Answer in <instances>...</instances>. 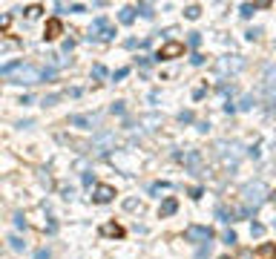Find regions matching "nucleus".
<instances>
[{
	"label": "nucleus",
	"instance_id": "obj_1",
	"mask_svg": "<svg viewBox=\"0 0 276 259\" xmlns=\"http://www.w3.org/2000/svg\"><path fill=\"white\" fill-rule=\"evenodd\" d=\"M0 78H3L6 84H18V86H38V84L55 78V70L38 66V64L14 60V64H9V66H0Z\"/></svg>",
	"mask_w": 276,
	"mask_h": 259
},
{
	"label": "nucleus",
	"instance_id": "obj_2",
	"mask_svg": "<svg viewBox=\"0 0 276 259\" xmlns=\"http://www.w3.org/2000/svg\"><path fill=\"white\" fill-rule=\"evenodd\" d=\"M268 199H270V190H268V184H264L262 178L248 182V184L242 188V202H244V208H248L250 213H256Z\"/></svg>",
	"mask_w": 276,
	"mask_h": 259
},
{
	"label": "nucleus",
	"instance_id": "obj_3",
	"mask_svg": "<svg viewBox=\"0 0 276 259\" xmlns=\"http://www.w3.org/2000/svg\"><path fill=\"white\" fill-rule=\"evenodd\" d=\"M216 156L222 158V164H224V167L236 170V164L244 158V150H242L239 142H218L216 144Z\"/></svg>",
	"mask_w": 276,
	"mask_h": 259
},
{
	"label": "nucleus",
	"instance_id": "obj_4",
	"mask_svg": "<svg viewBox=\"0 0 276 259\" xmlns=\"http://www.w3.org/2000/svg\"><path fill=\"white\" fill-rule=\"evenodd\" d=\"M244 66H248L244 55H224V58H216L213 72H216L218 78H224V75H236V72H242Z\"/></svg>",
	"mask_w": 276,
	"mask_h": 259
},
{
	"label": "nucleus",
	"instance_id": "obj_5",
	"mask_svg": "<svg viewBox=\"0 0 276 259\" xmlns=\"http://www.w3.org/2000/svg\"><path fill=\"white\" fill-rule=\"evenodd\" d=\"M115 38V29L110 26V20L106 18H95L92 20V26H90V35H86V40H112Z\"/></svg>",
	"mask_w": 276,
	"mask_h": 259
},
{
	"label": "nucleus",
	"instance_id": "obj_6",
	"mask_svg": "<svg viewBox=\"0 0 276 259\" xmlns=\"http://www.w3.org/2000/svg\"><path fill=\"white\" fill-rule=\"evenodd\" d=\"M178 162H182L190 173H196V176H204V156L198 153V150H184V153L176 156Z\"/></svg>",
	"mask_w": 276,
	"mask_h": 259
},
{
	"label": "nucleus",
	"instance_id": "obj_7",
	"mask_svg": "<svg viewBox=\"0 0 276 259\" xmlns=\"http://www.w3.org/2000/svg\"><path fill=\"white\" fill-rule=\"evenodd\" d=\"M184 239L193 242V245H207V242H213V230L207 224H190L184 230Z\"/></svg>",
	"mask_w": 276,
	"mask_h": 259
},
{
	"label": "nucleus",
	"instance_id": "obj_8",
	"mask_svg": "<svg viewBox=\"0 0 276 259\" xmlns=\"http://www.w3.org/2000/svg\"><path fill=\"white\" fill-rule=\"evenodd\" d=\"M182 55H184V44H182V40H167V44H161L156 60H172V58H182Z\"/></svg>",
	"mask_w": 276,
	"mask_h": 259
},
{
	"label": "nucleus",
	"instance_id": "obj_9",
	"mask_svg": "<svg viewBox=\"0 0 276 259\" xmlns=\"http://www.w3.org/2000/svg\"><path fill=\"white\" fill-rule=\"evenodd\" d=\"M112 199H115V188H110V184H95L92 188V202L95 204H110Z\"/></svg>",
	"mask_w": 276,
	"mask_h": 259
},
{
	"label": "nucleus",
	"instance_id": "obj_10",
	"mask_svg": "<svg viewBox=\"0 0 276 259\" xmlns=\"http://www.w3.org/2000/svg\"><path fill=\"white\" fill-rule=\"evenodd\" d=\"M69 124H72V127H80V130H92L95 124H98V116H95V112H84V116H72V118H69Z\"/></svg>",
	"mask_w": 276,
	"mask_h": 259
},
{
	"label": "nucleus",
	"instance_id": "obj_11",
	"mask_svg": "<svg viewBox=\"0 0 276 259\" xmlns=\"http://www.w3.org/2000/svg\"><path fill=\"white\" fill-rule=\"evenodd\" d=\"M262 86H264V90H276V60L264 64V70H262Z\"/></svg>",
	"mask_w": 276,
	"mask_h": 259
},
{
	"label": "nucleus",
	"instance_id": "obj_12",
	"mask_svg": "<svg viewBox=\"0 0 276 259\" xmlns=\"http://www.w3.org/2000/svg\"><path fill=\"white\" fill-rule=\"evenodd\" d=\"M253 259H276V242H262L253 248Z\"/></svg>",
	"mask_w": 276,
	"mask_h": 259
},
{
	"label": "nucleus",
	"instance_id": "obj_13",
	"mask_svg": "<svg viewBox=\"0 0 276 259\" xmlns=\"http://www.w3.org/2000/svg\"><path fill=\"white\" fill-rule=\"evenodd\" d=\"M112 142H115L112 132H101V136L95 138V153H110V150H112L110 144H112Z\"/></svg>",
	"mask_w": 276,
	"mask_h": 259
},
{
	"label": "nucleus",
	"instance_id": "obj_14",
	"mask_svg": "<svg viewBox=\"0 0 276 259\" xmlns=\"http://www.w3.org/2000/svg\"><path fill=\"white\" fill-rule=\"evenodd\" d=\"M64 32V24L58 20V18H52V20H46V32H44V38L46 40H55L58 35Z\"/></svg>",
	"mask_w": 276,
	"mask_h": 259
},
{
	"label": "nucleus",
	"instance_id": "obj_15",
	"mask_svg": "<svg viewBox=\"0 0 276 259\" xmlns=\"http://www.w3.org/2000/svg\"><path fill=\"white\" fill-rule=\"evenodd\" d=\"M178 210V202L172 199V196H167V199L161 202V208H158V213H161V219H164V216H172V213Z\"/></svg>",
	"mask_w": 276,
	"mask_h": 259
},
{
	"label": "nucleus",
	"instance_id": "obj_16",
	"mask_svg": "<svg viewBox=\"0 0 276 259\" xmlns=\"http://www.w3.org/2000/svg\"><path fill=\"white\" fill-rule=\"evenodd\" d=\"M101 234L104 236H115V239H121V236H124V228H121V224H115V222H106L101 228Z\"/></svg>",
	"mask_w": 276,
	"mask_h": 259
},
{
	"label": "nucleus",
	"instance_id": "obj_17",
	"mask_svg": "<svg viewBox=\"0 0 276 259\" xmlns=\"http://www.w3.org/2000/svg\"><path fill=\"white\" fill-rule=\"evenodd\" d=\"M264 110L276 116V90H264Z\"/></svg>",
	"mask_w": 276,
	"mask_h": 259
},
{
	"label": "nucleus",
	"instance_id": "obj_18",
	"mask_svg": "<svg viewBox=\"0 0 276 259\" xmlns=\"http://www.w3.org/2000/svg\"><path fill=\"white\" fill-rule=\"evenodd\" d=\"M118 20H121V24H132V20H136V6H124L121 14H118Z\"/></svg>",
	"mask_w": 276,
	"mask_h": 259
},
{
	"label": "nucleus",
	"instance_id": "obj_19",
	"mask_svg": "<svg viewBox=\"0 0 276 259\" xmlns=\"http://www.w3.org/2000/svg\"><path fill=\"white\" fill-rule=\"evenodd\" d=\"M124 210L141 213V210H144V202H141V199H124Z\"/></svg>",
	"mask_w": 276,
	"mask_h": 259
},
{
	"label": "nucleus",
	"instance_id": "obj_20",
	"mask_svg": "<svg viewBox=\"0 0 276 259\" xmlns=\"http://www.w3.org/2000/svg\"><path fill=\"white\" fill-rule=\"evenodd\" d=\"M259 6H262V3H242V6H239V14H242V18H253V12H256Z\"/></svg>",
	"mask_w": 276,
	"mask_h": 259
},
{
	"label": "nucleus",
	"instance_id": "obj_21",
	"mask_svg": "<svg viewBox=\"0 0 276 259\" xmlns=\"http://www.w3.org/2000/svg\"><path fill=\"white\" fill-rule=\"evenodd\" d=\"M23 12H26V18H29V20H34V18H40V12H44V6H38V3H32V6H26Z\"/></svg>",
	"mask_w": 276,
	"mask_h": 259
},
{
	"label": "nucleus",
	"instance_id": "obj_22",
	"mask_svg": "<svg viewBox=\"0 0 276 259\" xmlns=\"http://www.w3.org/2000/svg\"><path fill=\"white\" fill-rule=\"evenodd\" d=\"M216 216L222 219V222H233V219H236V210H228V208H218V210H216Z\"/></svg>",
	"mask_w": 276,
	"mask_h": 259
},
{
	"label": "nucleus",
	"instance_id": "obj_23",
	"mask_svg": "<svg viewBox=\"0 0 276 259\" xmlns=\"http://www.w3.org/2000/svg\"><path fill=\"white\" fill-rule=\"evenodd\" d=\"M136 12L141 14V18H147V20L152 18V14H156V12H152V6H150V3H138V6H136Z\"/></svg>",
	"mask_w": 276,
	"mask_h": 259
},
{
	"label": "nucleus",
	"instance_id": "obj_24",
	"mask_svg": "<svg viewBox=\"0 0 276 259\" xmlns=\"http://www.w3.org/2000/svg\"><path fill=\"white\" fill-rule=\"evenodd\" d=\"M9 245H12V250H26V242L20 236H9Z\"/></svg>",
	"mask_w": 276,
	"mask_h": 259
},
{
	"label": "nucleus",
	"instance_id": "obj_25",
	"mask_svg": "<svg viewBox=\"0 0 276 259\" xmlns=\"http://www.w3.org/2000/svg\"><path fill=\"white\" fill-rule=\"evenodd\" d=\"M60 196H64L66 202H72L75 199V188H72V184H60Z\"/></svg>",
	"mask_w": 276,
	"mask_h": 259
},
{
	"label": "nucleus",
	"instance_id": "obj_26",
	"mask_svg": "<svg viewBox=\"0 0 276 259\" xmlns=\"http://www.w3.org/2000/svg\"><path fill=\"white\" fill-rule=\"evenodd\" d=\"M198 14H202V9H198V6H187V9H184V18H190V20H196V18H198Z\"/></svg>",
	"mask_w": 276,
	"mask_h": 259
},
{
	"label": "nucleus",
	"instance_id": "obj_27",
	"mask_svg": "<svg viewBox=\"0 0 276 259\" xmlns=\"http://www.w3.org/2000/svg\"><path fill=\"white\" fill-rule=\"evenodd\" d=\"M141 121L147 124V130H156V127L161 124V118H158V116H147V118H141Z\"/></svg>",
	"mask_w": 276,
	"mask_h": 259
},
{
	"label": "nucleus",
	"instance_id": "obj_28",
	"mask_svg": "<svg viewBox=\"0 0 276 259\" xmlns=\"http://www.w3.org/2000/svg\"><path fill=\"white\" fill-rule=\"evenodd\" d=\"M49 64H52V66H58V70H60V66H66L69 60H66V58H60V55H49Z\"/></svg>",
	"mask_w": 276,
	"mask_h": 259
},
{
	"label": "nucleus",
	"instance_id": "obj_29",
	"mask_svg": "<svg viewBox=\"0 0 276 259\" xmlns=\"http://www.w3.org/2000/svg\"><path fill=\"white\" fill-rule=\"evenodd\" d=\"M161 190H170V184L167 182H152L150 184V193H161Z\"/></svg>",
	"mask_w": 276,
	"mask_h": 259
},
{
	"label": "nucleus",
	"instance_id": "obj_30",
	"mask_svg": "<svg viewBox=\"0 0 276 259\" xmlns=\"http://www.w3.org/2000/svg\"><path fill=\"white\" fill-rule=\"evenodd\" d=\"M58 101H60V92H55V95H46V98L40 101V104H44V106H55Z\"/></svg>",
	"mask_w": 276,
	"mask_h": 259
},
{
	"label": "nucleus",
	"instance_id": "obj_31",
	"mask_svg": "<svg viewBox=\"0 0 276 259\" xmlns=\"http://www.w3.org/2000/svg\"><path fill=\"white\" fill-rule=\"evenodd\" d=\"M250 236H256V239H259V236H264V224L253 222V224H250Z\"/></svg>",
	"mask_w": 276,
	"mask_h": 259
},
{
	"label": "nucleus",
	"instance_id": "obj_32",
	"mask_svg": "<svg viewBox=\"0 0 276 259\" xmlns=\"http://www.w3.org/2000/svg\"><path fill=\"white\" fill-rule=\"evenodd\" d=\"M259 35H262V29H259V26H253V29H248V32H244V38H248V40H259Z\"/></svg>",
	"mask_w": 276,
	"mask_h": 259
},
{
	"label": "nucleus",
	"instance_id": "obj_33",
	"mask_svg": "<svg viewBox=\"0 0 276 259\" xmlns=\"http://www.w3.org/2000/svg\"><path fill=\"white\" fill-rule=\"evenodd\" d=\"M253 104H256V98H253V95H244V98H242V104H239V110H250Z\"/></svg>",
	"mask_w": 276,
	"mask_h": 259
},
{
	"label": "nucleus",
	"instance_id": "obj_34",
	"mask_svg": "<svg viewBox=\"0 0 276 259\" xmlns=\"http://www.w3.org/2000/svg\"><path fill=\"white\" fill-rule=\"evenodd\" d=\"M9 24H12V14H0V32L9 29Z\"/></svg>",
	"mask_w": 276,
	"mask_h": 259
},
{
	"label": "nucleus",
	"instance_id": "obj_35",
	"mask_svg": "<svg viewBox=\"0 0 276 259\" xmlns=\"http://www.w3.org/2000/svg\"><path fill=\"white\" fill-rule=\"evenodd\" d=\"M178 121H184V124H190V121H193V112H190V110H184V112H178Z\"/></svg>",
	"mask_w": 276,
	"mask_h": 259
},
{
	"label": "nucleus",
	"instance_id": "obj_36",
	"mask_svg": "<svg viewBox=\"0 0 276 259\" xmlns=\"http://www.w3.org/2000/svg\"><path fill=\"white\" fill-rule=\"evenodd\" d=\"M202 44V32H190V46H198Z\"/></svg>",
	"mask_w": 276,
	"mask_h": 259
},
{
	"label": "nucleus",
	"instance_id": "obj_37",
	"mask_svg": "<svg viewBox=\"0 0 276 259\" xmlns=\"http://www.w3.org/2000/svg\"><path fill=\"white\" fill-rule=\"evenodd\" d=\"M92 75H95V78H104V75H106V70H104L101 64H95V66H92Z\"/></svg>",
	"mask_w": 276,
	"mask_h": 259
},
{
	"label": "nucleus",
	"instance_id": "obj_38",
	"mask_svg": "<svg viewBox=\"0 0 276 259\" xmlns=\"http://www.w3.org/2000/svg\"><path fill=\"white\" fill-rule=\"evenodd\" d=\"M224 242H228V245H236V234H233V230H224Z\"/></svg>",
	"mask_w": 276,
	"mask_h": 259
},
{
	"label": "nucleus",
	"instance_id": "obj_39",
	"mask_svg": "<svg viewBox=\"0 0 276 259\" xmlns=\"http://www.w3.org/2000/svg\"><path fill=\"white\" fill-rule=\"evenodd\" d=\"M190 64H196V66H202V64H204V55H198V52H196L193 58H190Z\"/></svg>",
	"mask_w": 276,
	"mask_h": 259
},
{
	"label": "nucleus",
	"instance_id": "obj_40",
	"mask_svg": "<svg viewBox=\"0 0 276 259\" xmlns=\"http://www.w3.org/2000/svg\"><path fill=\"white\" fill-rule=\"evenodd\" d=\"M112 116H124V104H121V101L112 104Z\"/></svg>",
	"mask_w": 276,
	"mask_h": 259
},
{
	"label": "nucleus",
	"instance_id": "obj_41",
	"mask_svg": "<svg viewBox=\"0 0 276 259\" xmlns=\"http://www.w3.org/2000/svg\"><path fill=\"white\" fill-rule=\"evenodd\" d=\"M126 75H130V70H126V66H124V70H118V72H115L112 78H115V81H121V78H126Z\"/></svg>",
	"mask_w": 276,
	"mask_h": 259
},
{
	"label": "nucleus",
	"instance_id": "obj_42",
	"mask_svg": "<svg viewBox=\"0 0 276 259\" xmlns=\"http://www.w3.org/2000/svg\"><path fill=\"white\" fill-rule=\"evenodd\" d=\"M84 184H86V188H95V178H92L90 173H84Z\"/></svg>",
	"mask_w": 276,
	"mask_h": 259
},
{
	"label": "nucleus",
	"instance_id": "obj_43",
	"mask_svg": "<svg viewBox=\"0 0 276 259\" xmlns=\"http://www.w3.org/2000/svg\"><path fill=\"white\" fill-rule=\"evenodd\" d=\"M72 49H75V40H72V38H69V40H64V52H72Z\"/></svg>",
	"mask_w": 276,
	"mask_h": 259
},
{
	"label": "nucleus",
	"instance_id": "obj_44",
	"mask_svg": "<svg viewBox=\"0 0 276 259\" xmlns=\"http://www.w3.org/2000/svg\"><path fill=\"white\" fill-rule=\"evenodd\" d=\"M202 193H204L202 188H190V196H193V199H202Z\"/></svg>",
	"mask_w": 276,
	"mask_h": 259
},
{
	"label": "nucleus",
	"instance_id": "obj_45",
	"mask_svg": "<svg viewBox=\"0 0 276 259\" xmlns=\"http://www.w3.org/2000/svg\"><path fill=\"white\" fill-rule=\"evenodd\" d=\"M34 259H49V250H46V248H40V250L34 254Z\"/></svg>",
	"mask_w": 276,
	"mask_h": 259
},
{
	"label": "nucleus",
	"instance_id": "obj_46",
	"mask_svg": "<svg viewBox=\"0 0 276 259\" xmlns=\"http://www.w3.org/2000/svg\"><path fill=\"white\" fill-rule=\"evenodd\" d=\"M69 12H86V6H80V3H72V6H69Z\"/></svg>",
	"mask_w": 276,
	"mask_h": 259
},
{
	"label": "nucleus",
	"instance_id": "obj_47",
	"mask_svg": "<svg viewBox=\"0 0 276 259\" xmlns=\"http://www.w3.org/2000/svg\"><path fill=\"white\" fill-rule=\"evenodd\" d=\"M18 127H20V130H29V127H34V121H18Z\"/></svg>",
	"mask_w": 276,
	"mask_h": 259
},
{
	"label": "nucleus",
	"instance_id": "obj_48",
	"mask_svg": "<svg viewBox=\"0 0 276 259\" xmlns=\"http://www.w3.org/2000/svg\"><path fill=\"white\" fill-rule=\"evenodd\" d=\"M196 127H198V132H207V130H210V124H207V121H198Z\"/></svg>",
	"mask_w": 276,
	"mask_h": 259
},
{
	"label": "nucleus",
	"instance_id": "obj_49",
	"mask_svg": "<svg viewBox=\"0 0 276 259\" xmlns=\"http://www.w3.org/2000/svg\"><path fill=\"white\" fill-rule=\"evenodd\" d=\"M224 112H228V116H230V112H236V104H233V101H228V104H224Z\"/></svg>",
	"mask_w": 276,
	"mask_h": 259
},
{
	"label": "nucleus",
	"instance_id": "obj_50",
	"mask_svg": "<svg viewBox=\"0 0 276 259\" xmlns=\"http://www.w3.org/2000/svg\"><path fill=\"white\" fill-rule=\"evenodd\" d=\"M239 259H253V250H242Z\"/></svg>",
	"mask_w": 276,
	"mask_h": 259
},
{
	"label": "nucleus",
	"instance_id": "obj_51",
	"mask_svg": "<svg viewBox=\"0 0 276 259\" xmlns=\"http://www.w3.org/2000/svg\"><path fill=\"white\" fill-rule=\"evenodd\" d=\"M12 46H14V44H0V52H9Z\"/></svg>",
	"mask_w": 276,
	"mask_h": 259
},
{
	"label": "nucleus",
	"instance_id": "obj_52",
	"mask_svg": "<svg viewBox=\"0 0 276 259\" xmlns=\"http://www.w3.org/2000/svg\"><path fill=\"white\" fill-rule=\"evenodd\" d=\"M270 202H274V208H276V190H274V193H270Z\"/></svg>",
	"mask_w": 276,
	"mask_h": 259
},
{
	"label": "nucleus",
	"instance_id": "obj_53",
	"mask_svg": "<svg viewBox=\"0 0 276 259\" xmlns=\"http://www.w3.org/2000/svg\"><path fill=\"white\" fill-rule=\"evenodd\" d=\"M0 254H3V245H0Z\"/></svg>",
	"mask_w": 276,
	"mask_h": 259
}]
</instances>
